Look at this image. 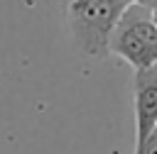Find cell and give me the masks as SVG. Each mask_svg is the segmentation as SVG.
<instances>
[{
	"label": "cell",
	"mask_w": 157,
	"mask_h": 154,
	"mask_svg": "<svg viewBox=\"0 0 157 154\" xmlns=\"http://www.w3.org/2000/svg\"><path fill=\"white\" fill-rule=\"evenodd\" d=\"M128 7V0H71L69 27L78 51L96 59L105 56L110 34Z\"/></svg>",
	"instance_id": "1"
},
{
	"label": "cell",
	"mask_w": 157,
	"mask_h": 154,
	"mask_svg": "<svg viewBox=\"0 0 157 154\" xmlns=\"http://www.w3.org/2000/svg\"><path fill=\"white\" fill-rule=\"evenodd\" d=\"M108 51L120 56L132 71L157 66V22L152 10L130 5L110 34Z\"/></svg>",
	"instance_id": "2"
},
{
	"label": "cell",
	"mask_w": 157,
	"mask_h": 154,
	"mask_svg": "<svg viewBox=\"0 0 157 154\" xmlns=\"http://www.w3.org/2000/svg\"><path fill=\"white\" fill-rule=\"evenodd\" d=\"M132 103H135V147H140L157 130V66L135 71Z\"/></svg>",
	"instance_id": "3"
},
{
	"label": "cell",
	"mask_w": 157,
	"mask_h": 154,
	"mask_svg": "<svg viewBox=\"0 0 157 154\" xmlns=\"http://www.w3.org/2000/svg\"><path fill=\"white\" fill-rule=\"evenodd\" d=\"M135 154H157V130H155V134H152L145 144L135 147Z\"/></svg>",
	"instance_id": "4"
},
{
	"label": "cell",
	"mask_w": 157,
	"mask_h": 154,
	"mask_svg": "<svg viewBox=\"0 0 157 154\" xmlns=\"http://www.w3.org/2000/svg\"><path fill=\"white\" fill-rule=\"evenodd\" d=\"M130 5H140V7H147V10H157V0H128Z\"/></svg>",
	"instance_id": "5"
},
{
	"label": "cell",
	"mask_w": 157,
	"mask_h": 154,
	"mask_svg": "<svg viewBox=\"0 0 157 154\" xmlns=\"http://www.w3.org/2000/svg\"><path fill=\"white\" fill-rule=\"evenodd\" d=\"M152 15H155V22H157V10H152Z\"/></svg>",
	"instance_id": "6"
}]
</instances>
